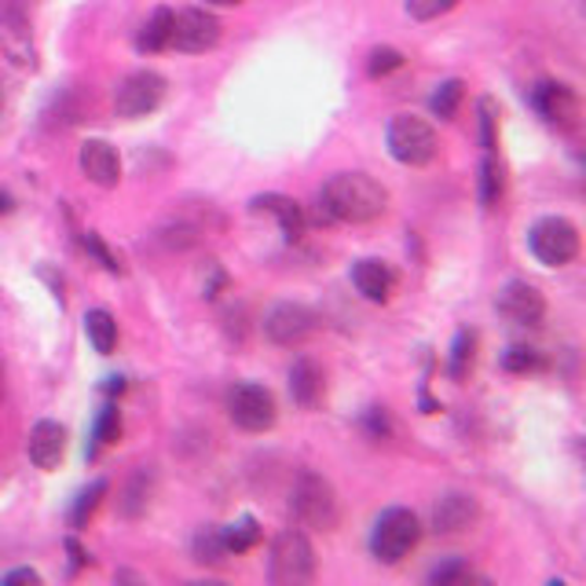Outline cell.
<instances>
[{
	"label": "cell",
	"instance_id": "7402d4cb",
	"mask_svg": "<svg viewBox=\"0 0 586 586\" xmlns=\"http://www.w3.org/2000/svg\"><path fill=\"white\" fill-rule=\"evenodd\" d=\"M220 539H224L228 553H246L260 542V524H257V517H249L246 513V517L231 521L228 528H220Z\"/></svg>",
	"mask_w": 586,
	"mask_h": 586
},
{
	"label": "cell",
	"instance_id": "8992f818",
	"mask_svg": "<svg viewBox=\"0 0 586 586\" xmlns=\"http://www.w3.org/2000/svg\"><path fill=\"white\" fill-rule=\"evenodd\" d=\"M528 246L539 265L564 268L579 257V231L564 217H542L535 220V228L528 231Z\"/></svg>",
	"mask_w": 586,
	"mask_h": 586
},
{
	"label": "cell",
	"instance_id": "7a4b0ae2",
	"mask_svg": "<svg viewBox=\"0 0 586 586\" xmlns=\"http://www.w3.org/2000/svg\"><path fill=\"white\" fill-rule=\"evenodd\" d=\"M290 513L297 517V524H305V528L330 532L333 524H338V491H333V484L327 477L305 469L290 491Z\"/></svg>",
	"mask_w": 586,
	"mask_h": 586
},
{
	"label": "cell",
	"instance_id": "9a60e30c",
	"mask_svg": "<svg viewBox=\"0 0 586 586\" xmlns=\"http://www.w3.org/2000/svg\"><path fill=\"white\" fill-rule=\"evenodd\" d=\"M477 513L480 510H477V499H473V495L448 491L437 506H432V528H437L440 535H459L477 521Z\"/></svg>",
	"mask_w": 586,
	"mask_h": 586
},
{
	"label": "cell",
	"instance_id": "f1b7e54d",
	"mask_svg": "<svg viewBox=\"0 0 586 586\" xmlns=\"http://www.w3.org/2000/svg\"><path fill=\"white\" fill-rule=\"evenodd\" d=\"M118 437H121V411H118V403H107V407L96 414L93 440L99 448H107V443H114Z\"/></svg>",
	"mask_w": 586,
	"mask_h": 586
},
{
	"label": "cell",
	"instance_id": "8fae6325",
	"mask_svg": "<svg viewBox=\"0 0 586 586\" xmlns=\"http://www.w3.org/2000/svg\"><path fill=\"white\" fill-rule=\"evenodd\" d=\"M0 52L12 59L15 66H34V34H29V19L15 0H0Z\"/></svg>",
	"mask_w": 586,
	"mask_h": 586
},
{
	"label": "cell",
	"instance_id": "f546056e",
	"mask_svg": "<svg viewBox=\"0 0 586 586\" xmlns=\"http://www.w3.org/2000/svg\"><path fill=\"white\" fill-rule=\"evenodd\" d=\"M502 367L510 374H532L542 367V356L528 345H513V349H506V356H502Z\"/></svg>",
	"mask_w": 586,
	"mask_h": 586
},
{
	"label": "cell",
	"instance_id": "4dcf8cb0",
	"mask_svg": "<svg viewBox=\"0 0 586 586\" xmlns=\"http://www.w3.org/2000/svg\"><path fill=\"white\" fill-rule=\"evenodd\" d=\"M459 8V0H407V15L418 19V23H432V19L448 15Z\"/></svg>",
	"mask_w": 586,
	"mask_h": 586
},
{
	"label": "cell",
	"instance_id": "f35d334b",
	"mask_svg": "<svg viewBox=\"0 0 586 586\" xmlns=\"http://www.w3.org/2000/svg\"><path fill=\"white\" fill-rule=\"evenodd\" d=\"M110 396H121L125 392V378H107V386H103Z\"/></svg>",
	"mask_w": 586,
	"mask_h": 586
},
{
	"label": "cell",
	"instance_id": "cb8c5ba5",
	"mask_svg": "<svg viewBox=\"0 0 586 586\" xmlns=\"http://www.w3.org/2000/svg\"><path fill=\"white\" fill-rule=\"evenodd\" d=\"M502 191H506V169L495 158V150H488L480 166V202L484 206H495V202L502 198Z\"/></svg>",
	"mask_w": 586,
	"mask_h": 586
},
{
	"label": "cell",
	"instance_id": "836d02e7",
	"mask_svg": "<svg viewBox=\"0 0 586 586\" xmlns=\"http://www.w3.org/2000/svg\"><path fill=\"white\" fill-rule=\"evenodd\" d=\"M403 66V52H396V48H374L370 59H367V74L370 77H386L392 74V70Z\"/></svg>",
	"mask_w": 586,
	"mask_h": 586
},
{
	"label": "cell",
	"instance_id": "ab89813d",
	"mask_svg": "<svg viewBox=\"0 0 586 586\" xmlns=\"http://www.w3.org/2000/svg\"><path fill=\"white\" fill-rule=\"evenodd\" d=\"M12 209H15L12 195H8V191H0V217H4V213H12Z\"/></svg>",
	"mask_w": 586,
	"mask_h": 586
},
{
	"label": "cell",
	"instance_id": "2e32d148",
	"mask_svg": "<svg viewBox=\"0 0 586 586\" xmlns=\"http://www.w3.org/2000/svg\"><path fill=\"white\" fill-rule=\"evenodd\" d=\"M66 454V429L59 422H37L29 432V462L37 469H56Z\"/></svg>",
	"mask_w": 586,
	"mask_h": 586
},
{
	"label": "cell",
	"instance_id": "603a6c76",
	"mask_svg": "<svg viewBox=\"0 0 586 586\" xmlns=\"http://www.w3.org/2000/svg\"><path fill=\"white\" fill-rule=\"evenodd\" d=\"M473 363H477V333L473 330H459L454 333V345H451V378L454 381H466Z\"/></svg>",
	"mask_w": 586,
	"mask_h": 586
},
{
	"label": "cell",
	"instance_id": "30bf717a",
	"mask_svg": "<svg viewBox=\"0 0 586 586\" xmlns=\"http://www.w3.org/2000/svg\"><path fill=\"white\" fill-rule=\"evenodd\" d=\"M217 40H220V19L213 12H206V8H187V12H180L173 19V45L169 48L198 56L217 48Z\"/></svg>",
	"mask_w": 586,
	"mask_h": 586
},
{
	"label": "cell",
	"instance_id": "d4e9b609",
	"mask_svg": "<svg viewBox=\"0 0 586 586\" xmlns=\"http://www.w3.org/2000/svg\"><path fill=\"white\" fill-rule=\"evenodd\" d=\"M107 491H110L107 480H93V484H88V488L77 495L74 510H70V524H74V528H85V524L93 521V513L99 510V502L107 499Z\"/></svg>",
	"mask_w": 586,
	"mask_h": 586
},
{
	"label": "cell",
	"instance_id": "44dd1931",
	"mask_svg": "<svg viewBox=\"0 0 586 586\" xmlns=\"http://www.w3.org/2000/svg\"><path fill=\"white\" fill-rule=\"evenodd\" d=\"M85 333H88V341H93V349L99 352V356H110L118 345V322L114 316H110L107 308H93L85 316Z\"/></svg>",
	"mask_w": 586,
	"mask_h": 586
},
{
	"label": "cell",
	"instance_id": "d6986e66",
	"mask_svg": "<svg viewBox=\"0 0 586 586\" xmlns=\"http://www.w3.org/2000/svg\"><path fill=\"white\" fill-rule=\"evenodd\" d=\"M290 396L301 407H316L322 400V367L312 356H297L290 367Z\"/></svg>",
	"mask_w": 586,
	"mask_h": 586
},
{
	"label": "cell",
	"instance_id": "e0dca14e",
	"mask_svg": "<svg viewBox=\"0 0 586 586\" xmlns=\"http://www.w3.org/2000/svg\"><path fill=\"white\" fill-rule=\"evenodd\" d=\"M254 209H257V213L276 217L279 228H282V235H286V242H301V239H305V228H308L305 209H301L290 195H260V198H254Z\"/></svg>",
	"mask_w": 586,
	"mask_h": 586
},
{
	"label": "cell",
	"instance_id": "ac0fdd59",
	"mask_svg": "<svg viewBox=\"0 0 586 586\" xmlns=\"http://www.w3.org/2000/svg\"><path fill=\"white\" fill-rule=\"evenodd\" d=\"M352 282H356V290L363 293L367 301L374 305H381V301L392 297V286H396V276H392L389 265H381V260H356L352 265Z\"/></svg>",
	"mask_w": 586,
	"mask_h": 586
},
{
	"label": "cell",
	"instance_id": "83f0119b",
	"mask_svg": "<svg viewBox=\"0 0 586 586\" xmlns=\"http://www.w3.org/2000/svg\"><path fill=\"white\" fill-rule=\"evenodd\" d=\"M147 506H150V473L136 469L133 480H129V491H125V517H139Z\"/></svg>",
	"mask_w": 586,
	"mask_h": 586
},
{
	"label": "cell",
	"instance_id": "7c38bea8",
	"mask_svg": "<svg viewBox=\"0 0 586 586\" xmlns=\"http://www.w3.org/2000/svg\"><path fill=\"white\" fill-rule=\"evenodd\" d=\"M532 107L539 110V118H547L558 129H572L575 118H579V99L561 81H539L532 88Z\"/></svg>",
	"mask_w": 586,
	"mask_h": 586
},
{
	"label": "cell",
	"instance_id": "4316f807",
	"mask_svg": "<svg viewBox=\"0 0 586 586\" xmlns=\"http://www.w3.org/2000/svg\"><path fill=\"white\" fill-rule=\"evenodd\" d=\"M195 561H202V564L228 561V547H224V539H220V528H202L195 535Z\"/></svg>",
	"mask_w": 586,
	"mask_h": 586
},
{
	"label": "cell",
	"instance_id": "1f68e13d",
	"mask_svg": "<svg viewBox=\"0 0 586 586\" xmlns=\"http://www.w3.org/2000/svg\"><path fill=\"white\" fill-rule=\"evenodd\" d=\"M480 144L484 150L499 147V107H495V99H480Z\"/></svg>",
	"mask_w": 586,
	"mask_h": 586
},
{
	"label": "cell",
	"instance_id": "ffe728a7",
	"mask_svg": "<svg viewBox=\"0 0 586 586\" xmlns=\"http://www.w3.org/2000/svg\"><path fill=\"white\" fill-rule=\"evenodd\" d=\"M173 19L176 15L169 12V8H158V12L147 19V26L139 29V40H136L139 52H150V56L166 52V48L173 45Z\"/></svg>",
	"mask_w": 586,
	"mask_h": 586
},
{
	"label": "cell",
	"instance_id": "74e56055",
	"mask_svg": "<svg viewBox=\"0 0 586 586\" xmlns=\"http://www.w3.org/2000/svg\"><path fill=\"white\" fill-rule=\"evenodd\" d=\"M367 426H370L374 432H378V437H381V432H389V418H386V411H381V407H374V411L367 414Z\"/></svg>",
	"mask_w": 586,
	"mask_h": 586
},
{
	"label": "cell",
	"instance_id": "60d3db41",
	"mask_svg": "<svg viewBox=\"0 0 586 586\" xmlns=\"http://www.w3.org/2000/svg\"><path fill=\"white\" fill-rule=\"evenodd\" d=\"M206 4H217V8H235L242 0H206Z\"/></svg>",
	"mask_w": 586,
	"mask_h": 586
},
{
	"label": "cell",
	"instance_id": "3957f363",
	"mask_svg": "<svg viewBox=\"0 0 586 586\" xmlns=\"http://www.w3.org/2000/svg\"><path fill=\"white\" fill-rule=\"evenodd\" d=\"M389 155L400 161V166L422 169L437 158V129L429 125L426 118H414V114H396L389 121Z\"/></svg>",
	"mask_w": 586,
	"mask_h": 586
},
{
	"label": "cell",
	"instance_id": "5b68a950",
	"mask_svg": "<svg viewBox=\"0 0 586 586\" xmlns=\"http://www.w3.org/2000/svg\"><path fill=\"white\" fill-rule=\"evenodd\" d=\"M268 575L276 586H301L316 575V550H312L305 532H282L276 542H271V564Z\"/></svg>",
	"mask_w": 586,
	"mask_h": 586
},
{
	"label": "cell",
	"instance_id": "ba28073f",
	"mask_svg": "<svg viewBox=\"0 0 586 586\" xmlns=\"http://www.w3.org/2000/svg\"><path fill=\"white\" fill-rule=\"evenodd\" d=\"M161 99H166V77L155 70H136L118 85L114 110L118 118H147L161 107Z\"/></svg>",
	"mask_w": 586,
	"mask_h": 586
},
{
	"label": "cell",
	"instance_id": "5bb4252c",
	"mask_svg": "<svg viewBox=\"0 0 586 586\" xmlns=\"http://www.w3.org/2000/svg\"><path fill=\"white\" fill-rule=\"evenodd\" d=\"M81 173L93 180L96 187H118L121 184V158L118 150L107 144V139H88L85 147H81Z\"/></svg>",
	"mask_w": 586,
	"mask_h": 586
},
{
	"label": "cell",
	"instance_id": "d6a6232c",
	"mask_svg": "<svg viewBox=\"0 0 586 586\" xmlns=\"http://www.w3.org/2000/svg\"><path fill=\"white\" fill-rule=\"evenodd\" d=\"M81 246H85V254H88V257H96L107 271H114V276L121 271V260H118L114 254H110V246L96 235V231H85V235H81Z\"/></svg>",
	"mask_w": 586,
	"mask_h": 586
},
{
	"label": "cell",
	"instance_id": "8d00e7d4",
	"mask_svg": "<svg viewBox=\"0 0 586 586\" xmlns=\"http://www.w3.org/2000/svg\"><path fill=\"white\" fill-rule=\"evenodd\" d=\"M66 550H70V558H74V569H85V564H93V558H88L85 547H81L77 539H66Z\"/></svg>",
	"mask_w": 586,
	"mask_h": 586
},
{
	"label": "cell",
	"instance_id": "d590c367",
	"mask_svg": "<svg viewBox=\"0 0 586 586\" xmlns=\"http://www.w3.org/2000/svg\"><path fill=\"white\" fill-rule=\"evenodd\" d=\"M19 583H29V586H40V575L34 569H15L4 575V586H19Z\"/></svg>",
	"mask_w": 586,
	"mask_h": 586
},
{
	"label": "cell",
	"instance_id": "277c9868",
	"mask_svg": "<svg viewBox=\"0 0 586 586\" xmlns=\"http://www.w3.org/2000/svg\"><path fill=\"white\" fill-rule=\"evenodd\" d=\"M418 539H422V521L414 517L411 510L392 506V510L381 513L378 524H374L370 553L381 564H400L414 547H418Z\"/></svg>",
	"mask_w": 586,
	"mask_h": 586
},
{
	"label": "cell",
	"instance_id": "6da1fadb",
	"mask_svg": "<svg viewBox=\"0 0 586 586\" xmlns=\"http://www.w3.org/2000/svg\"><path fill=\"white\" fill-rule=\"evenodd\" d=\"M319 209L338 224H370L389 209V191L367 173H338L322 184Z\"/></svg>",
	"mask_w": 586,
	"mask_h": 586
},
{
	"label": "cell",
	"instance_id": "52a82bcc",
	"mask_svg": "<svg viewBox=\"0 0 586 586\" xmlns=\"http://www.w3.org/2000/svg\"><path fill=\"white\" fill-rule=\"evenodd\" d=\"M228 414L239 429L246 432H268L276 426V396L265 386H254V381H242V386L231 389L228 396Z\"/></svg>",
	"mask_w": 586,
	"mask_h": 586
},
{
	"label": "cell",
	"instance_id": "e575fe53",
	"mask_svg": "<svg viewBox=\"0 0 586 586\" xmlns=\"http://www.w3.org/2000/svg\"><path fill=\"white\" fill-rule=\"evenodd\" d=\"M432 583L437 586H451V583H469V579H477V575H473V569L469 564H462V561H451V564H443V569H437L429 575Z\"/></svg>",
	"mask_w": 586,
	"mask_h": 586
},
{
	"label": "cell",
	"instance_id": "9c48e42d",
	"mask_svg": "<svg viewBox=\"0 0 586 586\" xmlns=\"http://www.w3.org/2000/svg\"><path fill=\"white\" fill-rule=\"evenodd\" d=\"M316 327H319V316L308 305H297V301H282V305H276L265 316L268 341H276L282 349L305 345L312 333H316Z\"/></svg>",
	"mask_w": 586,
	"mask_h": 586
},
{
	"label": "cell",
	"instance_id": "4fadbf2b",
	"mask_svg": "<svg viewBox=\"0 0 586 586\" xmlns=\"http://www.w3.org/2000/svg\"><path fill=\"white\" fill-rule=\"evenodd\" d=\"M499 312L517 322V327H539L542 316H547V301H542V293L532 282H510L499 293Z\"/></svg>",
	"mask_w": 586,
	"mask_h": 586
},
{
	"label": "cell",
	"instance_id": "b9f144b4",
	"mask_svg": "<svg viewBox=\"0 0 586 586\" xmlns=\"http://www.w3.org/2000/svg\"><path fill=\"white\" fill-rule=\"evenodd\" d=\"M0 400H4V370H0Z\"/></svg>",
	"mask_w": 586,
	"mask_h": 586
},
{
	"label": "cell",
	"instance_id": "484cf974",
	"mask_svg": "<svg viewBox=\"0 0 586 586\" xmlns=\"http://www.w3.org/2000/svg\"><path fill=\"white\" fill-rule=\"evenodd\" d=\"M462 96H466V85H462L459 77H451V81H443V85H437V93H432L429 99V107H432V114L437 118H454L459 114V103H462Z\"/></svg>",
	"mask_w": 586,
	"mask_h": 586
}]
</instances>
